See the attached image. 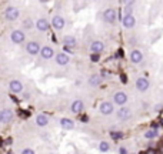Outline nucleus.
<instances>
[{"instance_id": "nucleus-1", "label": "nucleus", "mask_w": 163, "mask_h": 154, "mask_svg": "<svg viewBox=\"0 0 163 154\" xmlns=\"http://www.w3.org/2000/svg\"><path fill=\"white\" fill-rule=\"evenodd\" d=\"M19 14L20 13H19L17 7H14V6H9L4 10V17L7 20H16V19H19Z\"/></svg>"}, {"instance_id": "nucleus-2", "label": "nucleus", "mask_w": 163, "mask_h": 154, "mask_svg": "<svg viewBox=\"0 0 163 154\" xmlns=\"http://www.w3.org/2000/svg\"><path fill=\"white\" fill-rule=\"evenodd\" d=\"M116 17H117V13H116L115 9H106L105 13H103V19L107 23H115L116 22Z\"/></svg>"}, {"instance_id": "nucleus-3", "label": "nucleus", "mask_w": 163, "mask_h": 154, "mask_svg": "<svg viewBox=\"0 0 163 154\" xmlns=\"http://www.w3.org/2000/svg\"><path fill=\"white\" fill-rule=\"evenodd\" d=\"M26 50H27V53L29 54H32V56H35V54H39L41 51L40 46H39V43L37 41H29L27 43V46H26Z\"/></svg>"}, {"instance_id": "nucleus-4", "label": "nucleus", "mask_w": 163, "mask_h": 154, "mask_svg": "<svg viewBox=\"0 0 163 154\" xmlns=\"http://www.w3.org/2000/svg\"><path fill=\"white\" fill-rule=\"evenodd\" d=\"M12 120H13V111H12V110H9V109H3V110L0 111V121H1L3 124L10 123Z\"/></svg>"}, {"instance_id": "nucleus-5", "label": "nucleus", "mask_w": 163, "mask_h": 154, "mask_svg": "<svg viewBox=\"0 0 163 154\" xmlns=\"http://www.w3.org/2000/svg\"><path fill=\"white\" fill-rule=\"evenodd\" d=\"M10 40H12L13 43H16V44L23 43V41H24V33H23L22 30H13L12 34H10Z\"/></svg>"}, {"instance_id": "nucleus-6", "label": "nucleus", "mask_w": 163, "mask_h": 154, "mask_svg": "<svg viewBox=\"0 0 163 154\" xmlns=\"http://www.w3.org/2000/svg\"><path fill=\"white\" fill-rule=\"evenodd\" d=\"M136 87H137L139 91H146L149 88V80L145 78V77H139L136 80Z\"/></svg>"}, {"instance_id": "nucleus-7", "label": "nucleus", "mask_w": 163, "mask_h": 154, "mask_svg": "<svg viewBox=\"0 0 163 154\" xmlns=\"http://www.w3.org/2000/svg\"><path fill=\"white\" fill-rule=\"evenodd\" d=\"M52 26L56 29V30H62L65 27V19L62 16H54L52 19Z\"/></svg>"}, {"instance_id": "nucleus-8", "label": "nucleus", "mask_w": 163, "mask_h": 154, "mask_svg": "<svg viewBox=\"0 0 163 154\" xmlns=\"http://www.w3.org/2000/svg\"><path fill=\"white\" fill-rule=\"evenodd\" d=\"M116 114H117V118H120V120H129L132 117V111L127 107H120Z\"/></svg>"}, {"instance_id": "nucleus-9", "label": "nucleus", "mask_w": 163, "mask_h": 154, "mask_svg": "<svg viewBox=\"0 0 163 154\" xmlns=\"http://www.w3.org/2000/svg\"><path fill=\"white\" fill-rule=\"evenodd\" d=\"M99 110H100L102 114H112V113H113V104L109 103V101H103V103L100 104Z\"/></svg>"}, {"instance_id": "nucleus-10", "label": "nucleus", "mask_w": 163, "mask_h": 154, "mask_svg": "<svg viewBox=\"0 0 163 154\" xmlns=\"http://www.w3.org/2000/svg\"><path fill=\"white\" fill-rule=\"evenodd\" d=\"M103 49H105V44L102 41H99V40H96V41H93L90 44V50H92L93 54H99L100 51H103Z\"/></svg>"}, {"instance_id": "nucleus-11", "label": "nucleus", "mask_w": 163, "mask_h": 154, "mask_svg": "<svg viewBox=\"0 0 163 154\" xmlns=\"http://www.w3.org/2000/svg\"><path fill=\"white\" fill-rule=\"evenodd\" d=\"M130 60H132V63L139 64V63L143 60V53H142L140 50H133V51L130 53Z\"/></svg>"}, {"instance_id": "nucleus-12", "label": "nucleus", "mask_w": 163, "mask_h": 154, "mask_svg": "<svg viewBox=\"0 0 163 154\" xmlns=\"http://www.w3.org/2000/svg\"><path fill=\"white\" fill-rule=\"evenodd\" d=\"M9 87H10V91L12 93H20V91H23V84L19 80H12L10 84H9Z\"/></svg>"}, {"instance_id": "nucleus-13", "label": "nucleus", "mask_w": 163, "mask_h": 154, "mask_svg": "<svg viewBox=\"0 0 163 154\" xmlns=\"http://www.w3.org/2000/svg\"><path fill=\"white\" fill-rule=\"evenodd\" d=\"M113 99H115V103H116V104H119V106L126 104V101H127V96H126V93H123V91L116 93Z\"/></svg>"}, {"instance_id": "nucleus-14", "label": "nucleus", "mask_w": 163, "mask_h": 154, "mask_svg": "<svg viewBox=\"0 0 163 154\" xmlns=\"http://www.w3.org/2000/svg\"><path fill=\"white\" fill-rule=\"evenodd\" d=\"M134 23H136V19H134L133 14L124 16V17H123V26H124L126 29H132V27L134 26Z\"/></svg>"}, {"instance_id": "nucleus-15", "label": "nucleus", "mask_w": 163, "mask_h": 154, "mask_svg": "<svg viewBox=\"0 0 163 154\" xmlns=\"http://www.w3.org/2000/svg\"><path fill=\"white\" fill-rule=\"evenodd\" d=\"M56 63H57L59 66H66V64H69V56H67L66 53H59V54L56 56Z\"/></svg>"}, {"instance_id": "nucleus-16", "label": "nucleus", "mask_w": 163, "mask_h": 154, "mask_svg": "<svg viewBox=\"0 0 163 154\" xmlns=\"http://www.w3.org/2000/svg\"><path fill=\"white\" fill-rule=\"evenodd\" d=\"M49 22L46 20V19H39L37 22H36V27H37V30L39 32H46V30H49Z\"/></svg>"}, {"instance_id": "nucleus-17", "label": "nucleus", "mask_w": 163, "mask_h": 154, "mask_svg": "<svg viewBox=\"0 0 163 154\" xmlns=\"http://www.w3.org/2000/svg\"><path fill=\"white\" fill-rule=\"evenodd\" d=\"M53 49L52 47H49V46H44V47H41V51H40V56L43 59H50V57H53Z\"/></svg>"}, {"instance_id": "nucleus-18", "label": "nucleus", "mask_w": 163, "mask_h": 154, "mask_svg": "<svg viewBox=\"0 0 163 154\" xmlns=\"http://www.w3.org/2000/svg\"><path fill=\"white\" fill-rule=\"evenodd\" d=\"M60 126H62L65 130H72V128L75 127V123H73V120H70V118H62V120H60Z\"/></svg>"}, {"instance_id": "nucleus-19", "label": "nucleus", "mask_w": 163, "mask_h": 154, "mask_svg": "<svg viewBox=\"0 0 163 154\" xmlns=\"http://www.w3.org/2000/svg\"><path fill=\"white\" fill-rule=\"evenodd\" d=\"M82 110H83V101H82V100L73 101V104H72V111H73L75 114H79Z\"/></svg>"}, {"instance_id": "nucleus-20", "label": "nucleus", "mask_w": 163, "mask_h": 154, "mask_svg": "<svg viewBox=\"0 0 163 154\" xmlns=\"http://www.w3.org/2000/svg\"><path fill=\"white\" fill-rule=\"evenodd\" d=\"M36 124H37V126H40V127L47 126V124H49V118H47V116L39 114L37 117H36Z\"/></svg>"}, {"instance_id": "nucleus-21", "label": "nucleus", "mask_w": 163, "mask_h": 154, "mask_svg": "<svg viewBox=\"0 0 163 154\" xmlns=\"http://www.w3.org/2000/svg\"><path fill=\"white\" fill-rule=\"evenodd\" d=\"M65 46H67V47H75V46H76V38L73 37V36H66V37H65Z\"/></svg>"}, {"instance_id": "nucleus-22", "label": "nucleus", "mask_w": 163, "mask_h": 154, "mask_svg": "<svg viewBox=\"0 0 163 154\" xmlns=\"http://www.w3.org/2000/svg\"><path fill=\"white\" fill-rule=\"evenodd\" d=\"M100 81H102V77L100 76H92L89 78V84L90 86H99Z\"/></svg>"}, {"instance_id": "nucleus-23", "label": "nucleus", "mask_w": 163, "mask_h": 154, "mask_svg": "<svg viewBox=\"0 0 163 154\" xmlns=\"http://www.w3.org/2000/svg\"><path fill=\"white\" fill-rule=\"evenodd\" d=\"M133 3L132 1H127V3H124V16H130L132 14V10H133Z\"/></svg>"}, {"instance_id": "nucleus-24", "label": "nucleus", "mask_w": 163, "mask_h": 154, "mask_svg": "<svg viewBox=\"0 0 163 154\" xmlns=\"http://www.w3.org/2000/svg\"><path fill=\"white\" fill-rule=\"evenodd\" d=\"M156 136H158V131L153 130V128H150V130H147V131L145 133V137H146V138H155Z\"/></svg>"}, {"instance_id": "nucleus-25", "label": "nucleus", "mask_w": 163, "mask_h": 154, "mask_svg": "<svg viewBox=\"0 0 163 154\" xmlns=\"http://www.w3.org/2000/svg\"><path fill=\"white\" fill-rule=\"evenodd\" d=\"M109 147H110V146H109V143H107V141H102V143L99 144V150H100V151H103V153H106V151L109 150Z\"/></svg>"}, {"instance_id": "nucleus-26", "label": "nucleus", "mask_w": 163, "mask_h": 154, "mask_svg": "<svg viewBox=\"0 0 163 154\" xmlns=\"http://www.w3.org/2000/svg\"><path fill=\"white\" fill-rule=\"evenodd\" d=\"M110 136H112L113 140H120V138L123 137V133H120V131H115V133H112Z\"/></svg>"}, {"instance_id": "nucleus-27", "label": "nucleus", "mask_w": 163, "mask_h": 154, "mask_svg": "<svg viewBox=\"0 0 163 154\" xmlns=\"http://www.w3.org/2000/svg\"><path fill=\"white\" fill-rule=\"evenodd\" d=\"M22 154H35V151H33L32 149H24V150L22 151Z\"/></svg>"}, {"instance_id": "nucleus-28", "label": "nucleus", "mask_w": 163, "mask_h": 154, "mask_svg": "<svg viewBox=\"0 0 163 154\" xmlns=\"http://www.w3.org/2000/svg\"><path fill=\"white\" fill-rule=\"evenodd\" d=\"M12 143H13V138H12V137H9V138L4 140V146H10Z\"/></svg>"}, {"instance_id": "nucleus-29", "label": "nucleus", "mask_w": 163, "mask_h": 154, "mask_svg": "<svg viewBox=\"0 0 163 154\" xmlns=\"http://www.w3.org/2000/svg\"><path fill=\"white\" fill-rule=\"evenodd\" d=\"M90 59H92V61H97L99 60V54H92Z\"/></svg>"}, {"instance_id": "nucleus-30", "label": "nucleus", "mask_w": 163, "mask_h": 154, "mask_svg": "<svg viewBox=\"0 0 163 154\" xmlns=\"http://www.w3.org/2000/svg\"><path fill=\"white\" fill-rule=\"evenodd\" d=\"M162 109H163V104H156V106H155V110H156V111H160Z\"/></svg>"}, {"instance_id": "nucleus-31", "label": "nucleus", "mask_w": 163, "mask_h": 154, "mask_svg": "<svg viewBox=\"0 0 163 154\" xmlns=\"http://www.w3.org/2000/svg\"><path fill=\"white\" fill-rule=\"evenodd\" d=\"M147 154H156V151H155L153 149H149V150H147Z\"/></svg>"}, {"instance_id": "nucleus-32", "label": "nucleus", "mask_w": 163, "mask_h": 154, "mask_svg": "<svg viewBox=\"0 0 163 154\" xmlns=\"http://www.w3.org/2000/svg\"><path fill=\"white\" fill-rule=\"evenodd\" d=\"M120 154H127V151H126V149H120Z\"/></svg>"}, {"instance_id": "nucleus-33", "label": "nucleus", "mask_w": 163, "mask_h": 154, "mask_svg": "<svg viewBox=\"0 0 163 154\" xmlns=\"http://www.w3.org/2000/svg\"><path fill=\"white\" fill-rule=\"evenodd\" d=\"M160 153H162V154H163V147H162V149H160Z\"/></svg>"}, {"instance_id": "nucleus-34", "label": "nucleus", "mask_w": 163, "mask_h": 154, "mask_svg": "<svg viewBox=\"0 0 163 154\" xmlns=\"http://www.w3.org/2000/svg\"><path fill=\"white\" fill-rule=\"evenodd\" d=\"M140 154H147V153H140Z\"/></svg>"}]
</instances>
